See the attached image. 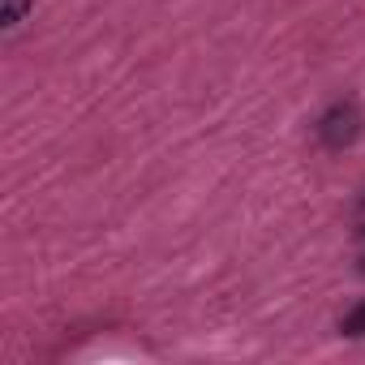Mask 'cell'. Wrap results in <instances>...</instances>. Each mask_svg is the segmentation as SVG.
<instances>
[{
  "instance_id": "6da1fadb",
  "label": "cell",
  "mask_w": 365,
  "mask_h": 365,
  "mask_svg": "<svg viewBox=\"0 0 365 365\" xmlns=\"http://www.w3.org/2000/svg\"><path fill=\"white\" fill-rule=\"evenodd\" d=\"M318 142L327 146V150H344V146H352L356 138H361V108L352 103V99H344V103H331L322 116H318Z\"/></svg>"
},
{
  "instance_id": "7a4b0ae2",
  "label": "cell",
  "mask_w": 365,
  "mask_h": 365,
  "mask_svg": "<svg viewBox=\"0 0 365 365\" xmlns=\"http://www.w3.org/2000/svg\"><path fill=\"white\" fill-rule=\"evenodd\" d=\"M339 331H344V335H352V339H361V335H365V301H361V305H352V309L339 318Z\"/></svg>"
},
{
  "instance_id": "3957f363",
  "label": "cell",
  "mask_w": 365,
  "mask_h": 365,
  "mask_svg": "<svg viewBox=\"0 0 365 365\" xmlns=\"http://www.w3.org/2000/svg\"><path fill=\"white\" fill-rule=\"evenodd\" d=\"M26 14V0H5V26H18Z\"/></svg>"
},
{
  "instance_id": "277c9868",
  "label": "cell",
  "mask_w": 365,
  "mask_h": 365,
  "mask_svg": "<svg viewBox=\"0 0 365 365\" xmlns=\"http://www.w3.org/2000/svg\"><path fill=\"white\" fill-rule=\"evenodd\" d=\"M352 228H356V237H365V198H361L356 211H352Z\"/></svg>"
},
{
  "instance_id": "5b68a950",
  "label": "cell",
  "mask_w": 365,
  "mask_h": 365,
  "mask_svg": "<svg viewBox=\"0 0 365 365\" xmlns=\"http://www.w3.org/2000/svg\"><path fill=\"white\" fill-rule=\"evenodd\" d=\"M361 275H365V254H361Z\"/></svg>"
}]
</instances>
